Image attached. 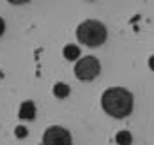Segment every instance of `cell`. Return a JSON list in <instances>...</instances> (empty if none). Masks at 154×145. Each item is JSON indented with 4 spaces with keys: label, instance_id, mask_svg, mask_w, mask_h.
<instances>
[{
    "label": "cell",
    "instance_id": "obj_1",
    "mask_svg": "<svg viewBox=\"0 0 154 145\" xmlns=\"http://www.w3.org/2000/svg\"><path fill=\"white\" fill-rule=\"evenodd\" d=\"M101 104L108 115L115 119H122L128 117L133 110V94L122 87H112L103 92Z\"/></svg>",
    "mask_w": 154,
    "mask_h": 145
},
{
    "label": "cell",
    "instance_id": "obj_2",
    "mask_svg": "<svg viewBox=\"0 0 154 145\" xmlns=\"http://www.w3.org/2000/svg\"><path fill=\"white\" fill-rule=\"evenodd\" d=\"M76 37L87 46H99L106 41V27L97 20H87L76 29Z\"/></svg>",
    "mask_w": 154,
    "mask_h": 145
},
{
    "label": "cell",
    "instance_id": "obj_3",
    "mask_svg": "<svg viewBox=\"0 0 154 145\" xmlns=\"http://www.w3.org/2000/svg\"><path fill=\"white\" fill-rule=\"evenodd\" d=\"M99 71H101V65H99V60L96 57H83L75 65L76 78H80V80H83V81L94 80L99 74Z\"/></svg>",
    "mask_w": 154,
    "mask_h": 145
},
{
    "label": "cell",
    "instance_id": "obj_4",
    "mask_svg": "<svg viewBox=\"0 0 154 145\" xmlns=\"http://www.w3.org/2000/svg\"><path fill=\"white\" fill-rule=\"evenodd\" d=\"M43 145H73L71 134L60 126H51L43 134Z\"/></svg>",
    "mask_w": 154,
    "mask_h": 145
},
{
    "label": "cell",
    "instance_id": "obj_5",
    "mask_svg": "<svg viewBox=\"0 0 154 145\" xmlns=\"http://www.w3.org/2000/svg\"><path fill=\"white\" fill-rule=\"evenodd\" d=\"M34 117H35V104L32 101H23L20 106V119L32 120Z\"/></svg>",
    "mask_w": 154,
    "mask_h": 145
},
{
    "label": "cell",
    "instance_id": "obj_6",
    "mask_svg": "<svg viewBox=\"0 0 154 145\" xmlns=\"http://www.w3.org/2000/svg\"><path fill=\"white\" fill-rule=\"evenodd\" d=\"M64 57L69 59V60H76L78 57H80V48L75 46V44H67L64 48Z\"/></svg>",
    "mask_w": 154,
    "mask_h": 145
},
{
    "label": "cell",
    "instance_id": "obj_7",
    "mask_svg": "<svg viewBox=\"0 0 154 145\" xmlns=\"http://www.w3.org/2000/svg\"><path fill=\"white\" fill-rule=\"evenodd\" d=\"M115 142H117L119 145H131V142H133L131 133H129V131H121V133H117Z\"/></svg>",
    "mask_w": 154,
    "mask_h": 145
},
{
    "label": "cell",
    "instance_id": "obj_8",
    "mask_svg": "<svg viewBox=\"0 0 154 145\" xmlns=\"http://www.w3.org/2000/svg\"><path fill=\"white\" fill-rule=\"evenodd\" d=\"M53 94L57 97H66L69 94V87L66 85V83H55V87H53Z\"/></svg>",
    "mask_w": 154,
    "mask_h": 145
},
{
    "label": "cell",
    "instance_id": "obj_9",
    "mask_svg": "<svg viewBox=\"0 0 154 145\" xmlns=\"http://www.w3.org/2000/svg\"><path fill=\"white\" fill-rule=\"evenodd\" d=\"M16 136H18V138H25V136H27V129L21 128V126H18V128H16Z\"/></svg>",
    "mask_w": 154,
    "mask_h": 145
},
{
    "label": "cell",
    "instance_id": "obj_10",
    "mask_svg": "<svg viewBox=\"0 0 154 145\" xmlns=\"http://www.w3.org/2000/svg\"><path fill=\"white\" fill-rule=\"evenodd\" d=\"M4 30H5V23H4V20L0 18V35L4 34Z\"/></svg>",
    "mask_w": 154,
    "mask_h": 145
},
{
    "label": "cell",
    "instance_id": "obj_11",
    "mask_svg": "<svg viewBox=\"0 0 154 145\" xmlns=\"http://www.w3.org/2000/svg\"><path fill=\"white\" fill-rule=\"evenodd\" d=\"M149 67H151V69L154 71V55L151 57V59H149Z\"/></svg>",
    "mask_w": 154,
    "mask_h": 145
}]
</instances>
